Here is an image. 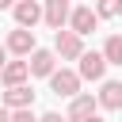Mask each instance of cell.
I'll list each match as a JSON object with an SVG mask.
<instances>
[{"mask_svg":"<svg viewBox=\"0 0 122 122\" xmlns=\"http://www.w3.org/2000/svg\"><path fill=\"white\" fill-rule=\"evenodd\" d=\"M76 76H80V80H92V84H103V80H107L103 50H84V57H80V65H76Z\"/></svg>","mask_w":122,"mask_h":122,"instance_id":"cell-1","label":"cell"},{"mask_svg":"<svg viewBox=\"0 0 122 122\" xmlns=\"http://www.w3.org/2000/svg\"><path fill=\"white\" fill-rule=\"evenodd\" d=\"M53 53H57L61 61H80V57H84V38L65 27V30L53 34Z\"/></svg>","mask_w":122,"mask_h":122,"instance_id":"cell-2","label":"cell"},{"mask_svg":"<svg viewBox=\"0 0 122 122\" xmlns=\"http://www.w3.org/2000/svg\"><path fill=\"white\" fill-rule=\"evenodd\" d=\"M99 114V99L92 92H80L76 99H69V111H65V122H88Z\"/></svg>","mask_w":122,"mask_h":122,"instance_id":"cell-3","label":"cell"},{"mask_svg":"<svg viewBox=\"0 0 122 122\" xmlns=\"http://www.w3.org/2000/svg\"><path fill=\"white\" fill-rule=\"evenodd\" d=\"M80 76H76V69H57L53 76H50V92L53 95H65V99H76L80 95Z\"/></svg>","mask_w":122,"mask_h":122,"instance_id":"cell-4","label":"cell"},{"mask_svg":"<svg viewBox=\"0 0 122 122\" xmlns=\"http://www.w3.org/2000/svg\"><path fill=\"white\" fill-rule=\"evenodd\" d=\"M11 15H15L19 30H34L42 23V4L38 0H19V4H11Z\"/></svg>","mask_w":122,"mask_h":122,"instance_id":"cell-5","label":"cell"},{"mask_svg":"<svg viewBox=\"0 0 122 122\" xmlns=\"http://www.w3.org/2000/svg\"><path fill=\"white\" fill-rule=\"evenodd\" d=\"M69 15H72V4L69 0H46V8H42V23L50 30H65L69 27Z\"/></svg>","mask_w":122,"mask_h":122,"instance_id":"cell-6","label":"cell"},{"mask_svg":"<svg viewBox=\"0 0 122 122\" xmlns=\"http://www.w3.org/2000/svg\"><path fill=\"white\" fill-rule=\"evenodd\" d=\"M95 27H99V15H95V8H92V4H76V8H72V15H69V30L84 38V34H92Z\"/></svg>","mask_w":122,"mask_h":122,"instance_id":"cell-7","label":"cell"},{"mask_svg":"<svg viewBox=\"0 0 122 122\" xmlns=\"http://www.w3.org/2000/svg\"><path fill=\"white\" fill-rule=\"evenodd\" d=\"M4 50L8 53H15V57H30L34 50H38V42H34V30H8V38H4Z\"/></svg>","mask_w":122,"mask_h":122,"instance_id":"cell-8","label":"cell"},{"mask_svg":"<svg viewBox=\"0 0 122 122\" xmlns=\"http://www.w3.org/2000/svg\"><path fill=\"white\" fill-rule=\"evenodd\" d=\"M27 69H30V76H53L57 72V53L53 50H34L30 57H27Z\"/></svg>","mask_w":122,"mask_h":122,"instance_id":"cell-9","label":"cell"},{"mask_svg":"<svg viewBox=\"0 0 122 122\" xmlns=\"http://www.w3.org/2000/svg\"><path fill=\"white\" fill-rule=\"evenodd\" d=\"M95 99H99L103 111H122V80H103Z\"/></svg>","mask_w":122,"mask_h":122,"instance_id":"cell-10","label":"cell"},{"mask_svg":"<svg viewBox=\"0 0 122 122\" xmlns=\"http://www.w3.org/2000/svg\"><path fill=\"white\" fill-rule=\"evenodd\" d=\"M0 103H4L8 111H30V107H34V92H30V84H23V88H8Z\"/></svg>","mask_w":122,"mask_h":122,"instance_id":"cell-11","label":"cell"},{"mask_svg":"<svg viewBox=\"0 0 122 122\" xmlns=\"http://www.w3.org/2000/svg\"><path fill=\"white\" fill-rule=\"evenodd\" d=\"M27 76H30L27 61H8V65H4V72H0V84H4V88H23V84H27Z\"/></svg>","mask_w":122,"mask_h":122,"instance_id":"cell-12","label":"cell"},{"mask_svg":"<svg viewBox=\"0 0 122 122\" xmlns=\"http://www.w3.org/2000/svg\"><path fill=\"white\" fill-rule=\"evenodd\" d=\"M103 61L107 65H122V34H111L103 42Z\"/></svg>","mask_w":122,"mask_h":122,"instance_id":"cell-13","label":"cell"},{"mask_svg":"<svg viewBox=\"0 0 122 122\" xmlns=\"http://www.w3.org/2000/svg\"><path fill=\"white\" fill-rule=\"evenodd\" d=\"M95 15H99V19H114V15H122V0H103V4H95Z\"/></svg>","mask_w":122,"mask_h":122,"instance_id":"cell-14","label":"cell"},{"mask_svg":"<svg viewBox=\"0 0 122 122\" xmlns=\"http://www.w3.org/2000/svg\"><path fill=\"white\" fill-rule=\"evenodd\" d=\"M11 122H38L34 111H11Z\"/></svg>","mask_w":122,"mask_h":122,"instance_id":"cell-15","label":"cell"},{"mask_svg":"<svg viewBox=\"0 0 122 122\" xmlns=\"http://www.w3.org/2000/svg\"><path fill=\"white\" fill-rule=\"evenodd\" d=\"M38 122H65V114H57V111H50V114H38Z\"/></svg>","mask_w":122,"mask_h":122,"instance_id":"cell-16","label":"cell"},{"mask_svg":"<svg viewBox=\"0 0 122 122\" xmlns=\"http://www.w3.org/2000/svg\"><path fill=\"white\" fill-rule=\"evenodd\" d=\"M0 122H11V111H8L4 103H0Z\"/></svg>","mask_w":122,"mask_h":122,"instance_id":"cell-17","label":"cell"},{"mask_svg":"<svg viewBox=\"0 0 122 122\" xmlns=\"http://www.w3.org/2000/svg\"><path fill=\"white\" fill-rule=\"evenodd\" d=\"M4 65H8V50L0 46V72H4Z\"/></svg>","mask_w":122,"mask_h":122,"instance_id":"cell-18","label":"cell"},{"mask_svg":"<svg viewBox=\"0 0 122 122\" xmlns=\"http://www.w3.org/2000/svg\"><path fill=\"white\" fill-rule=\"evenodd\" d=\"M88 122H107V118H99V114H95V118H88Z\"/></svg>","mask_w":122,"mask_h":122,"instance_id":"cell-19","label":"cell"}]
</instances>
